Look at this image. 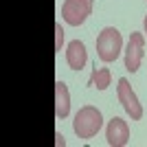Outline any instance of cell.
Masks as SVG:
<instances>
[{
	"label": "cell",
	"mask_w": 147,
	"mask_h": 147,
	"mask_svg": "<svg viewBox=\"0 0 147 147\" xmlns=\"http://www.w3.org/2000/svg\"><path fill=\"white\" fill-rule=\"evenodd\" d=\"M103 125V117H101V112L94 108V105H84L77 114H75V121H73V129L75 134L79 136V138H92V136L97 134L99 129Z\"/></svg>",
	"instance_id": "6da1fadb"
},
{
	"label": "cell",
	"mask_w": 147,
	"mask_h": 147,
	"mask_svg": "<svg viewBox=\"0 0 147 147\" xmlns=\"http://www.w3.org/2000/svg\"><path fill=\"white\" fill-rule=\"evenodd\" d=\"M123 51V37L114 26H105L97 37V55L101 61H114Z\"/></svg>",
	"instance_id": "7a4b0ae2"
},
{
	"label": "cell",
	"mask_w": 147,
	"mask_h": 147,
	"mask_svg": "<svg viewBox=\"0 0 147 147\" xmlns=\"http://www.w3.org/2000/svg\"><path fill=\"white\" fill-rule=\"evenodd\" d=\"M90 11H92V0H66L61 5V18L70 26L84 24Z\"/></svg>",
	"instance_id": "3957f363"
},
{
	"label": "cell",
	"mask_w": 147,
	"mask_h": 147,
	"mask_svg": "<svg viewBox=\"0 0 147 147\" xmlns=\"http://www.w3.org/2000/svg\"><path fill=\"white\" fill-rule=\"evenodd\" d=\"M117 97H119V101H121V105L125 108V112H127L134 121L143 119V105L138 103V97H136V92L132 90V86H129V81L125 79V77H121V79H119Z\"/></svg>",
	"instance_id": "277c9868"
},
{
	"label": "cell",
	"mask_w": 147,
	"mask_h": 147,
	"mask_svg": "<svg viewBox=\"0 0 147 147\" xmlns=\"http://www.w3.org/2000/svg\"><path fill=\"white\" fill-rule=\"evenodd\" d=\"M143 55H145V35L143 33H132L127 46H125V68L129 73H136L141 68Z\"/></svg>",
	"instance_id": "5b68a950"
},
{
	"label": "cell",
	"mask_w": 147,
	"mask_h": 147,
	"mask_svg": "<svg viewBox=\"0 0 147 147\" xmlns=\"http://www.w3.org/2000/svg\"><path fill=\"white\" fill-rule=\"evenodd\" d=\"M105 138L112 147H125L129 143V127L121 117H112L105 127Z\"/></svg>",
	"instance_id": "8992f818"
},
{
	"label": "cell",
	"mask_w": 147,
	"mask_h": 147,
	"mask_svg": "<svg viewBox=\"0 0 147 147\" xmlns=\"http://www.w3.org/2000/svg\"><path fill=\"white\" fill-rule=\"evenodd\" d=\"M66 61H68V66L73 68V70H81V68L86 66L88 51H86V46H84V42L73 40V42L68 44V49H66Z\"/></svg>",
	"instance_id": "52a82bcc"
},
{
	"label": "cell",
	"mask_w": 147,
	"mask_h": 147,
	"mask_svg": "<svg viewBox=\"0 0 147 147\" xmlns=\"http://www.w3.org/2000/svg\"><path fill=\"white\" fill-rule=\"evenodd\" d=\"M70 114V92L64 81H55V117L66 119Z\"/></svg>",
	"instance_id": "ba28073f"
},
{
	"label": "cell",
	"mask_w": 147,
	"mask_h": 147,
	"mask_svg": "<svg viewBox=\"0 0 147 147\" xmlns=\"http://www.w3.org/2000/svg\"><path fill=\"white\" fill-rule=\"evenodd\" d=\"M110 79H112V75L108 68H97L94 66V70H92L90 75V81H88V86H94L97 90H105V88L110 86Z\"/></svg>",
	"instance_id": "9c48e42d"
},
{
	"label": "cell",
	"mask_w": 147,
	"mask_h": 147,
	"mask_svg": "<svg viewBox=\"0 0 147 147\" xmlns=\"http://www.w3.org/2000/svg\"><path fill=\"white\" fill-rule=\"evenodd\" d=\"M55 37H57V42H55V51H61V42H64V29H61L59 22L55 24Z\"/></svg>",
	"instance_id": "30bf717a"
},
{
	"label": "cell",
	"mask_w": 147,
	"mask_h": 147,
	"mask_svg": "<svg viewBox=\"0 0 147 147\" xmlns=\"http://www.w3.org/2000/svg\"><path fill=\"white\" fill-rule=\"evenodd\" d=\"M55 138H57V145H59V147H64V145H66V141H64V136H61L59 132L55 134Z\"/></svg>",
	"instance_id": "8fae6325"
},
{
	"label": "cell",
	"mask_w": 147,
	"mask_h": 147,
	"mask_svg": "<svg viewBox=\"0 0 147 147\" xmlns=\"http://www.w3.org/2000/svg\"><path fill=\"white\" fill-rule=\"evenodd\" d=\"M143 24H145V35H147V16H145V22H143Z\"/></svg>",
	"instance_id": "7c38bea8"
}]
</instances>
